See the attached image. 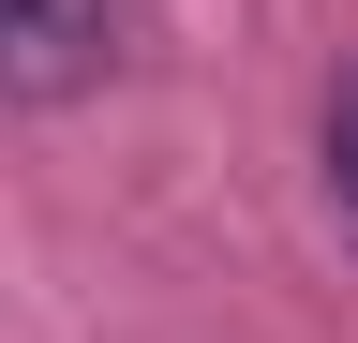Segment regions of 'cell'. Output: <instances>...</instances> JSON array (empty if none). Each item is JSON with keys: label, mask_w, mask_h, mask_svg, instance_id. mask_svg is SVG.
Here are the masks:
<instances>
[{"label": "cell", "mask_w": 358, "mask_h": 343, "mask_svg": "<svg viewBox=\"0 0 358 343\" xmlns=\"http://www.w3.org/2000/svg\"><path fill=\"white\" fill-rule=\"evenodd\" d=\"M120 60V0H0V90L15 105H75Z\"/></svg>", "instance_id": "cell-1"}, {"label": "cell", "mask_w": 358, "mask_h": 343, "mask_svg": "<svg viewBox=\"0 0 358 343\" xmlns=\"http://www.w3.org/2000/svg\"><path fill=\"white\" fill-rule=\"evenodd\" d=\"M329 209H343V239H358V60H343V90H329Z\"/></svg>", "instance_id": "cell-2"}]
</instances>
